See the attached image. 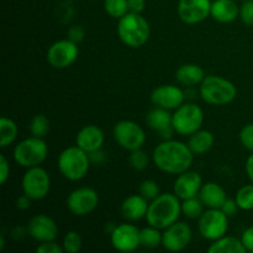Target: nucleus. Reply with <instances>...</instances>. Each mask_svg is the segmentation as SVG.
Masks as SVG:
<instances>
[{
  "instance_id": "f257e3e1",
  "label": "nucleus",
  "mask_w": 253,
  "mask_h": 253,
  "mask_svg": "<svg viewBox=\"0 0 253 253\" xmlns=\"http://www.w3.org/2000/svg\"><path fill=\"white\" fill-rule=\"evenodd\" d=\"M194 156L188 143L169 138L156 146L152 161L161 172L178 175L190 169Z\"/></svg>"
},
{
  "instance_id": "f03ea898",
  "label": "nucleus",
  "mask_w": 253,
  "mask_h": 253,
  "mask_svg": "<svg viewBox=\"0 0 253 253\" xmlns=\"http://www.w3.org/2000/svg\"><path fill=\"white\" fill-rule=\"evenodd\" d=\"M180 215L182 200L174 193H162L155 200L150 202L146 220L151 226L165 230L177 222Z\"/></svg>"
},
{
  "instance_id": "7ed1b4c3",
  "label": "nucleus",
  "mask_w": 253,
  "mask_h": 253,
  "mask_svg": "<svg viewBox=\"0 0 253 253\" xmlns=\"http://www.w3.org/2000/svg\"><path fill=\"white\" fill-rule=\"evenodd\" d=\"M118 35L124 44L131 48H138L150 40L151 26L142 14L127 12L119 19Z\"/></svg>"
},
{
  "instance_id": "20e7f679",
  "label": "nucleus",
  "mask_w": 253,
  "mask_h": 253,
  "mask_svg": "<svg viewBox=\"0 0 253 253\" xmlns=\"http://www.w3.org/2000/svg\"><path fill=\"white\" fill-rule=\"evenodd\" d=\"M90 157L85 151L78 146L67 147L59 153L57 166L61 174L71 182H78L83 179L90 168Z\"/></svg>"
},
{
  "instance_id": "39448f33",
  "label": "nucleus",
  "mask_w": 253,
  "mask_h": 253,
  "mask_svg": "<svg viewBox=\"0 0 253 253\" xmlns=\"http://www.w3.org/2000/svg\"><path fill=\"white\" fill-rule=\"evenodd\" d=\"M200 96L210 105H227L237 96V88L231 81L220 76H207L199 88Z\"/></svg>"
},
{
  "instance_id": "423d86ee",
  "label": "nucleus",
  "mask_w": 253,
  "mask_h": 253,
  "mask_svg": "<svg viewBox=\"0 0 253 253\" xmlns=\"http://www.w3.org/2000/svg\"><path fill=\"white\" fill-rule=\"evenodd\" d=\"M48 156V145L41 137L31 136L15 146L12 151L14 161L24 168L41 166Z\"/></svg>"
},
{
  "instance_id": "0eeeda50",
  "label": "nucleus",
  "mask_w": 253,
  "mask_h": 253,
  "mask_svg": "<svg viewBox=\"0 0 253 253\" xmlns=\"http://www.w3.org/2000/svg\"><path fill=\"white\" fill-rule=\"evenodd\" d=\"M172 124L178 135L190 136L202 128L204 124V111L197 104L184 103L173 113Z\"/></svg>"
},
{
  "instance_id": "6e6552de",
  "label": "nucleus",
  "mask_w": 253,
  "mask_h": 253,
  "mask_svg": "<svg viewBox=\"0 0 253 253\" xmlns=\"http://www.w3.org/2000/svg\"><path fill=\"white\" fill-rule=\"evenodd\" d=\"M22 193L32 200H42L51 190V177L41 166L26 168L21 180Z\"/></svg>"
},
{
  "instance_id": "1a4fd4ad",
  "label": "nucleus",
  "mask_w": 253,
  "mask_h": 253,
  "mask_svg": "<svg viewBox=\"0 0 253 253\" xmlns=\"http://www.w3.org/2000/svg\"><path fill=\"white\" fill-rule=\"evenodd\" d=\"M198 229L208 241H216L229 230V216L221 209H207L198 219Z\"/></svg>"
},
{
  "instance_id": "9d476101",
  "label": "nucleus",
  "mask_w": 253,
  "mask_h": 253,
  "mask_svg": "<svg viewBox=\"0 0 253 253\" xmlns=\"http://www.w3.org/2000/svg\"><path fill=\"white\" fill-rule=\"evenodd\" d=\"M115 142L126 151L142 148L146 142V132L137 123L132 120H121L113 128Z\"/></svg>"
},
{
  "instance_id": "9b49d317",
  "label": "nucleus",
  "mask_w": 253,
  "mask_h": 253,
  "mask_svg": "<svg viewBox=\"0 0 253 253\" xmlns=\"http://www.w3.org/2000/svg\"><path fill=\"white\" fill-rule=\"evenodd\" d=\"M79 56L78 43L69 39L59 40L52 43L47 49L46 58L51 67L56 69H64L71 67Z\"/></svg>"
},
{
  "instance_id": "f8f14e48",
  "label": "nucleus",
  "mask_w": 253,
  "mask_h": 253,
  "mask_svg": "<svg viewBox=\"0 0 253 253\" xmlns=\"http://www.w3.org/2000/svg\"><path fill=\"white\" fill-rule=\"evenodd\" d=\"M99 200L98 192L93 188H77L67 198V208L76 216H86L98 208Z\"/></svg>"
},
{
  "instance_id": "ddd939ff",
  "label": "nucleus",
  "mask_w": 253,
  "mask_h": 253,
  "mask_svg": "<svg viewBox=\"0 0 253 253\" xmlns=\"http://www.w3.org/2000/svg\"><path fill=\"white\" fill-rule=\"evenodd\" d=\"M193 239L192 227L185 222H174L162 232V246L169 252H180L187 249Z\"/></svg>"
},
{
  "instance_id": "4468645a",
  "label": "nucleus",
  "mask_w": 253,
  "mask_h": 253,
  "mask_svg": "<svg viewBox=\"0 0 253 253\" xmlns=\"http://www.w3.org/2000/svg\"><path fill=\"white\" fill-rule=\"evenodd\" d=\"M140 232L133 224L118 225L110 232V241L114 249L120 252H133L141 246Z\"/></svg>"
},
{
  "instance_id": "2eb2a0df",
  "label": "nucleus",
  "mask_w": 253,
  "mask_h": 253,
  "mask_svg": "<svg viewBox=\"0 0 253 253\" xmlns=\"http://www.w3.org/2000/svg\"><path fill=\"white\" fill-rule=\"evenodd\" d=\"M26 231L27 235H30L35 241L42 244V242L54 241L57 239L58 225L48 215L37 214L29 220Z\"/></svg>"
},
{
  "instance_id": "dca6fc26",
  "label": "nucleus",
  "mask_w": 253,
  "mask_h": 253,
  "mask_svg": "<svg viewBox=\"0 0 253 253\" xmlns=\"http://www.w3.org/2000/svg\"><path fill=\"white\" fill-rule=\"evenodd\" d=\"M210 0H179L177 12L182 22L187 25H197L210 16Z\"/></svg>"
},
{
  "instance_id": "f3484780",
  "label": "nucleus",
  "mask_w": 253,
  "mask_h": 253,
  "mask_svg": "<svg viewBox=\"0 0 253 253\" xmlns=\"http://www.w3.org/2000/svg\"><path fill=\"white\" fill-rule=\"evenodd\" d=\"M185 94L180 86L174 84H163L157 86L151 93V101L155 106L175 110L184 104Z\"/></svg>"
},
{
  "instance_id": "a211bd4d",
  "label": "nucleus",
  "mask_w": 253,
  "mask_h": 253,
  "mask_svg": "<svg viewBox=\"0 0 253 253\" xmlns=\"http://www.w3.org/2000/svg\"><path fill=\"white\" fill-rule=\"evenodd\" d=\"M203 184L204 182H203L202 175L198 172L188 169L177 175V179L174 180V185H173V193L180 200L190 199L199 195Z\"/></svg>"
},
{
  "instance_id": "6ab92c4d",
  "label": "nucleus",
  "mask_w": 253,
  "mask_h": 253,
  "mask_svg": "<svg viewBox=\"0 0 253 253\" xmlns=\"http://www.w3.org/2000/svg\"><path fill=\"white\" fill-rule=\"evenodd\" d=\"M169 111L167 109L155 106L146 115V124L148 127L156 131L163 140H169L172 138L173 132H175L172 124L173 114H170Z\"/></svg>"
},
{
  "instance_id": "aec40b11",
  "label": "nucleus",
  "mask_w": 253,
  "mask_h": 253,
  "mask_svg": "<svg viewBox=\"0 0 253 253\" xmlns=\"http://www.w3.org/2000/svg\"><path fill=\"white\" fill-rule=\"evenodd\" d=\"M105 142L104 131L96 125H85L76 136V145L86 153H93L103 148Z\"/></svg>"
},
{
  "instance_id": "412c9836",
  "label": "nucleus",
  "mask_w": 253,
  "mask_h": 253,
  "mask_svg": "<svg viewBox=\"0 0 253 253\" xmlns=\"http://www.w3.org/2000/svg\"><path fill=\"white\" fill-rule=\"evenodd\" d=\"M150 207V202L141 194H133L126 198L120 208L121 215L127 221H138L146 217Z\"/></svg>"
},
{
  "instance_id": "4be33fe9",
  "label": "nucleus",
  "mask_w": 253,
  "mask_h": 253,
  "mask_svg": "<svg viewBox=\"0 0 253 253\" xmlns=\"http://www.w3.org/2000/svg\"><path fill=\"white\" fill-rule=\"evenodd\" d=\"M198 197L207 209H220L227 199L224 188L215 182L204 183Z\"/></svg>"
},
{
  "instance_id": "5701e85b",
  "label": "nucleus",
  "mask_w": 253,
  "mask_h": 253,
  "mask_svg": "<svg viewBox=\"0 0 253 253\" xmlns=\"http://www.w3.org/2000/svg\"><path fill=\"white\" fill-rule=\"evenodd\" d=\"M240 15V6L235 0H215L211 2L210 16L220 24H230Z\"/></svg>"
},
{
  "instance_id": "b1692460",
  "label": "nucleus",
  "mask_w": 253,
  "mask_h": 253,
  "mask_svg": "<svg viewBox=\"0 0 253 253\" xmlns=\"http://www.w3.org/2000/svg\"><path fill=\"white\" fill-rule=\"evenodd\" d=\"M205 77L204 69L195 63L183 64L175 72V79L183 86H195L198 84L200 85Z\"/></svg>"
},
{
  "instance_id": "393cba45",
  "label": "nucleus",
  "mask_w": 253,
  "mask_h": 253,
  "mask_svg": "<svg viewBox=\"0 0 253 253\" xmlns=\"http://www.w3.org/2000/svg\"><path fill=\"white\" fill-rule=\"evenodd\" d=\"M215 143V137L212 132L208 130H198L197 132L192 133L188 140V146L194 155H205L212 148Z\"/></svg>"
},
{
  "instance_id": "a878e982",
  "label": "nucleus",
  "mask_w": 253,
  "mask_h": 253,
  "mask_svg": "<svg viewBox=\"0 0 253 253\" xmlns=\"http://www.w3.org/2000/svg\"><path fill=\"white\" fill-rule=\"evenodd\" d=\"M209 253H246L244 244L241 239H237L234 236H225L220 237L216 241H212L208 249Z\"/></svg>"
},
{
  "instance_id": "bb28decb",
  "label": "nucleus",
  "mask_w": 253,
  "mask_h": 253,
  "mask_svg": "<svg viewBox=\"0 0 253 253\" xmlns=\"http://www.w3.org/2000/svg\"><path fill=\"white\" fill-rule=\"evenodd\" d=\"M17 133H19V127H17L16 123L6 116L1 118L0 120V147L5 148L14 143V141L17 138Z\"/></svg>"
},
{
  "instance_id": "cd10ccee",
  "label": "nucleus",
  "mask_w": 253,
  "mask_h": 253,
  "mask_svg": "<svg viewBox=\"0 0 253 253\" xmlns=\"http://www.w3.org/2000/svg\"><path fill=\"white\" fill-rule=\"evenodd\" d=\"M162 230L157 229L155 226L148 225L147 227L141 230L140 241L141 246L146 249H156L160 245H162Z\"/></svg>"
},
{
  "instance_id": "c85d7f7f",
  "label": "nucleus",
  "mask_w": 253,
  "mask_h": 253,
  "mask_svg": "<svg viewBox=\"0 0 253 253\" xmlns=\"http://www.w3.org/2000/svg\"><path fill=\"white\" fill-rule=\"evenodd\" d=\"M49 128H51V124H49L48 118L43 114H37L30 121L29 130L32 136L44 138L48 135Z\"/></svg>"
},
{
  "instance_id": "c756f323",
  "label": "nucleus",
  "mask_w": 253,
  "mask_h": 253,
  "mask_svg": "<svg viewBox=\"0 0 253 253\" xmlns=\"http://www.w3.org/2000/svg\"><path fill=\"white\" fill-rule=\"evenodd\" d=\"M204 208V204L199 199V197L182 200V214L188 219H199L205 211Z\"/></svg>"
},
{
  "instance_id": "7c9ffc66",
  "label": "nucleus",
  "mask_w": 253,
  "mask_h": 253,
  "mask_svg": "<svg viewBox=\"0 0 253 253\" xmlns=\"http://www.w3.org/2000/svg\"><path fill=\"white\" fill-rule=\"evenodd\" d=\"M235 200L240 210H244V211L253 210V183L240 188L235 195Z\"/></svg>"
},
{
  "instance_id": "2f4dec72",
  "label": "nucleus",
  "mask_w": 253,
  "mask_h": 253,
  "mask_svg": "<svg viewBox=\"0 0 253 253\" xmlns=\"http://www.w3.org/2000/svg\"><path fill=\"white\" fill-rule=\"evenodd\" d=\"M104 9L109 16L119 20L128 12L127 0H104Z\"/></svg>"
},
{
  "instance_id": "473e14b6",
  "label": "nucleus",
  "mask_w": 253,
  "mask_h": 253,
  "mask_svg": "<svg viewBox=\"0 0 253 253\" xmlns=\"http://www.w3.org/2000/svg\"><path fill=\"white\" fill-rule=\"evenodd\" d=\"M63 251L67 253H78L83 247V239L77 231H68L62 241Z\"/></svg>"
},
{
  "instance_id": "72a5a7b5",
  "label": "nucleus",
  "mask_w": 253,
  "mask_h": 253,
  "mask_svg": "<svg viewBox=\"0 0 253 253\" xmlns=\"http://www.w3.org/2000/svg\"><path fill=\"white\" fill-rule=\"evenodd\" d=\"M128 163L135 170H143L148 167L150 158L146 151H143L142 148H137V150L130 151Z\"/></svg>"
},
{
  "instance_id": "f704fd0d",
  "label": "nucleus",
  "mask_w": 253,
  "mask_h": 253,
  "mask_svg": "<svg viewBox=\"0 0 253 253\" xmlns=\"http://www.w3.org/2000/svg\"><path fill=\"white\" fill-rule=\"evenodd\" d=\"M138 194L142 195L148 202H152L161 194L160 185L157 184L156 180L145 179L143 182H141L140 187H138Z\"/></svg>"
},
{
  "instance_id": "c9c22d12",
  "label": "nucleus",
  "mask_w": 253,
  "mask_h": 253,
  "mask_svg": "<svg viewBox=\"0 0 253 253\" xmlns=\"http://www.w3.org/2000/svg\"><path fill=\"white\" fill-rule=\"evenodd\" d=\"M239 17L246 26H253V0H245L242 2Z\"/></svg>"
},
{
  "instance_id": "e433bc0d",
  "label": "nucleus",
  "mask_w": 253,
  "mask_h": 253,
  "mask_svg": "<svg viewBox=\"0 0 253 253\" xmlns=\"http://www.w3.org/2000/svg\"><path fill=\"white\" fill-rule=\"evenodd\" d=\"M240 142L246 150L253 152V124H247L240 131Z\"/></svg>"
},
{
  "instance_id": "4c0bfd02",
  "label": "nucleus",
  "mask_w": 253,
  "mask_h": 253,
  "mask_svg": "<svg viewBox=\"0 0 253 253\" xmlns=\"http://www.w3.org/2000/svg\"><path fill=\"white\" fill-rule=\"evenodd\" d=\"M37 253H63V247L59 246L58 244H56L54 241H48V242H42L41 245H39L36 249Z\"/></svg>"
},
{
  "instance_id": "58836bf2",
  "label": "nucleus",
  "mask_w": 253,
  "mask_h": 253,
  "mask_svg": "<svg viewBox=\"0 0 253 253\" xmlns=\"http://www.w3.org/2000/svg\"><path fill=\"white\" fill-rule=\"evenodd\" d=\"M220 209H221L222 211H224L225 214H226L227 216L230 217V216H234V215H236V212L239 211L240 208H239V205H237L235 198H234V199H231V198H227V199L225 200V203L222 204V207L220 208Z\"/></svg>"
},
{
  "instance_id": "ea45409f",
  "label": "nucleus",
  "mask_w": 253,
  "mask_h": 253,
  "mask_svg": "<svg viewBox=\"0 0 253 253\" xmlns=\"http://www.w3.org/2000/svg\"><path fill=\"white\" fill-rule=\"evenodd\" d=\"M10 177V165L4 155L0 156V183L5 184Z\"/></svg>"
},
{
  "instance_id": "a19ab883",
  "label": "nucleus",
  "mask_w": 253,
  "mask_h": 253,
  "mask_svg": "<svg viewBox=\"0 0 253 253\" xmlns=\"http://www.w3.org/2000/svg\"><path fill=\"white\" fill-rule=\"evenodd\" d=\"M84 36H85V32H84V29L82 26H72L68 31V39L71 41L76 42V43H79L84 40Z\"/></svg>"
},
{
  "instance_id": "79ce46f5",
  "label": "nucleus",
  "mask_w": 253,
  "mask_h": 253,
  "mask_svg": "<svg viewBox=\"0 0 253 253\" xmlns=\"http://www.w3.org/2000/svg\"><path fill=\"white\" fill-rule=\"evenodd\" d=\"M241 241L247 252H253V225L242 232Z\"/></svg>"
},
{
  "instance_id": "37998d69",
  "label": "nucleus",
  "mask_w": 253,
  "mask_h": 253,
  "mask_svg": "<svg viewBox=\"0 0 253 253\" xmlns=\"http://www.w3.org/2000/svg\"><path fill=\"white\" fill-rule=\"evenodd\" d=\"M128 12L142 14L146 9V0H127Z\"/></svg>"
},
{
  "instance_id": "c03bdc74",
  "label": "nucleus",
  "mask_w": 253,
  "mask_h": 253,
  "mask_svg": "<svg viewBox=\"0 0 253 253\" xmlns=\"http://www.w3.org/2000/svg\"><path fill=\"white\" fill-rule=\"evenodd\" d=\"M31 202H32L31 198L27 197L26 194H22L17 198L15 204H16V208L19 210H26V209H29L30 205H31Z\"/></svg>"
},
{
  "instance_id": "a18cd8bd",
  "label": "nucleus",
  "mask_w": 253,
  "mask_h": 253,
  "mask_svg": "<svg viewBox=\"0 0 253 253\" xmlns=\"http://www.w3.org/2000/svg\"><path fill=\"white\" fill-rule=\"evenodd\" d=\"M106 153L104 152L103 148H100V150L95 151V152L93 153H89V157H90V162L91 163H95V165H101V163L104 162V161L106 160Z\"/></svg>"
},
{
  "instance_id": "49530a36",
  "label": "nucleus",
  "mask_w": 253,
  "mask_h": 253,
  "mask_svg": "<svg viewBox=\"0 0 253 253\" xmlns=\"http://www.w3.org/2000/svg\"><path fill=\"white\" fill-rule=\"evenodd\" d=\"M245 169H246V174L249 177V179L253 183V152L249 156V158L246 160V165H245Z\"/></svg>"
},
{
  "instance_id": "de8ad7c7",
  "label": "nucleus",
  "mask_w": 253,
  "mask_h": 253,
  "mask_svg": "<svg viewBox=\"0 0 253 253\" xmlns=\"http://www.w3.org/2000/svg\"><path fill=\"white\" fill-rule=\"evenodd\" d=\"M4 245H5L4 235H1V237H0V251H2V250H4Z\"/></svg>"
},
{
  "instance_id": "09e8293b",
  "label": "nucleus",
  "mask_w": 253,
  "mask_h": 253,
  "mask_svg": "<svg viewBox=\"0 0 253 253\" xmlns=\"http://www.w3.org/2000/svg\"><path fill=\"white\" fill-rule=\"evenodd\" d=\"M242 1H245V0H242Z\"/></svg>"
}]
</instances>
